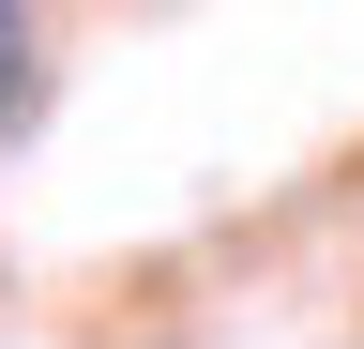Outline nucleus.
<instances>
[{"label": "nucleus", "instance_id": "obj_1", "mask_svg": "<svg viewBox=\"0 0 364 349\" xmlns=\"http://www.w3.org/2000/svg\"><path fill=\"white\" fill-rule=\"evenodd\" d=\"M31 61H46V46H31V0H0V137L31 122Z\"/></svg>", "mask_w": 364, "mask_h": 349}]
</instances>
